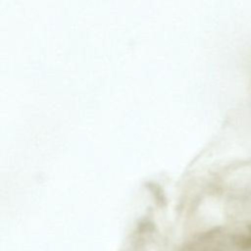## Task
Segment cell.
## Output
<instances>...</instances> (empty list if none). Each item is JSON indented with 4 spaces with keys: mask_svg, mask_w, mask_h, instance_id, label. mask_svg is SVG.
<instances>
[{
    "mask_svg": "<svg viewBox=\"0 0 251 251\" xmlns=\"http://www.w3.org/2000/svg\"><path fill=\"white\" fill-rule=\"evenodd\" d=\"M247 238H248V242H249V244L251 246V226H250V231H249V234L247 235Z\"/></svg>",
    "mask_w": 251,
    "mask_h": 251,
    "instance_id": "6da1fadb",
    "label": "cell"
}]
</instances>
